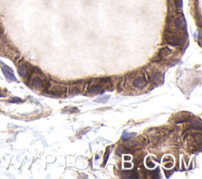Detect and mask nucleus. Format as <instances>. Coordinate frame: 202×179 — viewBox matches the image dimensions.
Wrapping results in <instances>:
<instances>
[{
	"label": "nucleus",
	"mask_w": 202,
	"mask_h": 179,
	"mask_svg": "<svg viewBox=\"0 0 202 179\" xmlns=\"http://www.w3.org/2000/svg\"><path fill=\"white\" fill-rule=\"evenodd\" d=\"M135 134H128V133H124V134L122 135V138L123 139H129V138H131L133 136H134Z\"/></svg>",
	"instance_id": "obj_13"
},
{
	"label": "nucleus",
	"mask_w": 202,
	"mask_h": 179,
	"mask_svg": "<svg viewBox=\"0 0 202 179\" xmlns=\"http://www.w3.org/2000/svg\"><path fill=\"white\" fill-rule=\"evenodd\" d=\"M45 92L55 96H63L66 92V87L64 85H55L45 88Z\"/></svg>",
	"instance_id": "obj_4"
},
{
	"label": "nucleus",
	"mask_w": 202,
	"mask_h": 179,
	"mask_svg": "<svg viewBox=\"0 0 202 179\" xmlns=\"http://www.w3.org/2000/svg\"><path fill=\"white\" fill-rule=\"evenodd\" d=\"M174 3L178 8H181L182 7V0H174Z\"/></svg>",
	"instance_id": "obj_12"
},
{
	"label": "nucleus",
	"mask_w": 202,
	"mask_h": 179,
	"mask_svg": "<svg viewBox=\"0 0 202 179\" xmlns=\"http://www.w3.org/2000/svg\"><path fill=\"white\" fill-rule=\"evenodd\" d=\"M164 39L171 46H180L184 43L183 37L171 30H166L164 32Z\"/></svg>",
	"instance_id": "obj_3"
},
{
	"label": "nucleus",
	"mask_w": 202,
	"mask_h": 179,
	"mask_svg": "<svg viewBox=\"0 0 202 179\" xmlns=\"http://www.w3.org/2000/svg\"><path fill=\"white\" fill-rule=\"evenodd\" d=\"M133 84H134V86L135 88L142 89V88H145L146 86V84H147L146 78L145 77H138V78H136L134 81Z\"/></svg>",
	"instance_id": "obj_5"
},
{
	"label": "nucleus",
	"mask_w": 202,
	"mask_h": 179,
	"mask_svg": "<svg viewBox=\"0 0 202 179\" xmlns=\"http://www.w3.org/2000/svg\"><path fill=\"white\" fill-rule=\"evenodd\" d=\"M37 74L38 75H36L34 70H32L29 74V81H31L32 87L35 88H47V87H49V82L47 81L45 76L43 75L39 70Z\"/></svg>",
	"instance_id": "obj_2"
},
{
	"label": "nucleus",
	"mask_w": 202,
	"mask_h": 179,
	"mask_svg": "<svg viewBox=\"0 0 202 179\" xmlns=\"http://www.w3.org/2000/svg\"><path fill=\"white\" fill-rule=\"evenodd\" d=\"M191 126L196 129V130H201V124L198 122H194L191 124Z\"/></svg>",
	"instance_id": "obj_11"
},
{
	"label": "nucleus",
	"mask_w": 202,
	"mask_h": 179,
	"mask_svg": "<svg viewBox=\"0 0 202 179\" xmlns=\"http://www.w3.org/2000/svg\"><path fill=\"white\" fill-rule=\"evenodd\" d=\"M28 72V68L26 64H21L19 66L18 68V73L20 74V76L22 77H25L27 76Z\"/></svg>",
	"instance_id": "obj_8"
},
{
	"label": "nucleus",
	"mask_w": 202,
	"mask_h": 179,
	"mask_svg": "<svg viewBox=\"0 0 202 179\" xmlns=\"http://www.w3.org/2000/svg\"><path fill=\"white\" fill-rule=\"evenodd\" d=\"M6 95H6V94H4L3 91H0V97H5Z\"/></svg>",
	"instance_id": "obj_14"
},
{
	"label": "nucleus",
	"mask_w": 202,
	"mask_h": 179,
	"mask_svg": "<svg viewBox=\"0 0 202 179\" xmlns=\"http://www.w3.org/2000/svg\"><path fill=\"white\" fill-rule=\"evenodd\" d=\"M152 81L155 84H160V82L163 81V74L160 72H156L154 73L152 76Z\"/></svg>",
	"instance_id": "obj_10"
},
{
	"label": "nucleus",
	"mask_w": 202,
	"mask_h": 179,
	"mask_svg": "<svg viewBox=\"0 0 202 179\" xmlns=\"http://www.w3.org/2000/svg\"><path fill=\"white\" fill-rule=\"evenodd\" d=\"M3 32V28H2V25L0 24V35Z\"/></svg>",
	"instance_id": "obj_15"
},
{
	"label": "nucleus",
	"mask_w": 202,
	"mask_h": 179,
	"mask_svg": "<svg viewBox=\"0 0 202 179\" xmlns=\"http://www.w3.org/2000/svg\"><path fill=\"white\" fill-rule=\"evenodd\" d=\"M108 85H111L108 78H99L92 80L89 82L88 92L92 94L103 93L105 89L108 88Z\"/></svg>",
	"instance_id": "obj_1"
},
{
	"label": "nucleus",
	"mask_w": 202,
	"mask_h": 179,
	"mask_svg": "<svg viewBox=\"0 0 202 179\" xmlns=\"http://www.w3.org/2000/svg\"><path fill=\"white\" fill-rule=\"evenodd\" d=\"M171 52H172V51H171V50H170L169 47H163V48H162V49L160 50V52H159V54H158L157 60H156V61H160V60H161L162 59H163V58H165V57L170 55Z\"/></svg>",
	"instance_id": "obj_6"
},
{
	"label": "nucleus",
	"mask_w": 202,
	"mask_h": 179,
	"mask_svg": "<svg viewBox=\"0 0 202 179\" xmlns=\"http://www.w3.org/2000/svg\"><path fill=\"white\" fill-rule=\"evenodd\" d=\"M174 25L178 29H182L185 26V21L182 17L178 16L174 19Z\"/></svg>",
	"instance_id": "obj_9"
},
{
	"label": "nucleus",
	"mask_w": 202,
	"mask_h": 179,
	"mask_svg": "<svg viewBox=\"0 0 202 179\" xmlns=\"http://www.w3.org/2000/svg\"><path fill=\"white\" fill-rule=\"evenodd\" d=\"M122 175L125 178H133L137 179L139 178V174L134 170H127V171H123Z\"/></svg>",
	"instance_id": "obj_7"
}]
</instances>
